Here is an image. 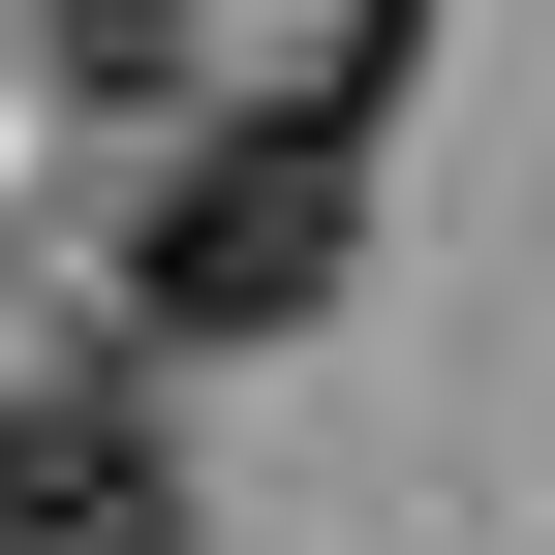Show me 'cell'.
<instances>
[{"mask_svg": "<svg viewBox=\"0 0 555 555\" xmlns=\"http://www.w3.org/2000/svg\"><path fill=\"white\" fill-rule=\"evenodd\" d=\"M124 309H155V339H309V309H339V124L185 155L155 217H124Z\"/></svg>", "mask_w": 555, "mask_h": 555, "instance_id": "1", "label": "cell"}, {"mask_svg": "<svg viewBox=\"0 0 555 555\" xmlns=\"http://www.w3.org/2000/svg\"><path fill=\"white\" fill-rule=\"evenodd\" d=\"M0 555H185V463H155V401H0Z\"/></svg>", "mask_w": 555, "mask_h": 555, "instance_id": "2", "label": "cell"}]
</instances>
